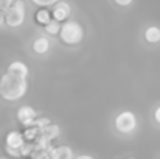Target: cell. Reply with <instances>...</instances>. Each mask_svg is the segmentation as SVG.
<instances>
[{
  "label": "cell",
  "instance_id": "obj_1",
  "mask_svg": "<svg viewBox=\"0 0 160 159\" xmlns=\"http://www.w3.org/2000/svg\"><path fill=\"white\" fill-rule=\"evenodd\" d=\"M28 92V80L12 77L11 73H3L0 78V95L6 102H17L23 98Z\"/></svg>",
  "mask_w": 160,
  "mask_h": 159
},
{
  "label": "cell",
  "instance_id": "obj_2",
  "mask_svg": "<svg viewBox=\"0 0 160 159\" xmlns=\"http://www.w3.org/2000/svg\"><path fill=\"white\" fill-rule=\"evenodd\" d=\"M58 36H59L62 44H65L68 47H75V45H79L84 41L86 31H84V27L78 20L67 19L65 22L61 24V30H59Z\"/></svg>",
  "mask_w": 160,
  "mask_h": 159
},
{
  "label": "cell",
  "instance_id": "obj_3",
  "mask_svg": "<svg viewBox=\"0 0 160 159\" xmlns=\"http://www.w3.org/2000/svg\"><path fill=\"white\" fill-rule=\"evenodd\" d=\"M113 130L121 136H132L138 130V117L131 109H121L113 117Z\"/></svg>",
  "mask_w": 160,
  "mask_h": 159
},
{
  "label": "cell",
  "instance_id": "obj_4",
  "mask_svg": "<svg viewBox=\"0 0 160 159\" xmlns=\"http://www.w3.org/2000/svg\"><path fill=\"white\" fill-rule=\"evenodd\" d=\"M27 20V5L23 0H14L5 11V25L8 28H19Z\"/></svg>",
  "mask_w": 160,
  "mask_h": 159
},
{
  "label": "cell",
  "instance_id": "obj_5",
  "mask_svg": "<svg viewBox=\"0 0 160 159\" xmlns=\"http://www.w3.org/2000/svg\"><path fill=\"white\" fill-rule=\"evenodd\" d=\"M72 16V5L65 0H59L52 6V17L58 22H65Z\"/></svg>",
  "mask_w": 160,
  "mask_h": 159
},
{
  "label": "cell",
  "instance_id": "obj_6",
  "mask_svg": "<svg viewBox=\"0 0 160 159\" xmlns=\"http://www.w3.org/2000/svg\"><path fill=\"white\" fill-rule=\"evenodd\" d=\"M16 117H17V120L23 125V128H27V126H31V125H33L34 119L38 117V111H36L33 106L23 105L17 109Z\"/></svg>",
  "mask_w": 160,
  "mask_h": 159
},
{
  "label": "cell",
  "instance_id": "obj_7",
  "mask_svg": "<svg viewBox=\"0 0 160 159\" xmlns=\"http://www.w3.org/2000/svg\"><path fill=\"white\" fill-rule=\"evenodd\" d=\"M142 38L148 45H152V47L160 45V27L154 25V24L145 27L143 31H142Z\"/></svg>",
  "mask_w": 160,
  "mask_h": 159
},
{
  "label": "cell",
  "instance_id": "obj_8",
  "mask_svg": "<svg viewBox=\"0 0 160 159\" xmlns=\"http://www.w3.org/2000/svg\"><path fill=\"white\" fill-rule=\"evenodd\" d=\"M6 72L11 73L12 77L23 78V80H28V75H30V69H28V66H27L23 61H12V62L8 66Z\"/></svg>",
  "mask_w": 160,
  "mask_h": 159
},
{
  "label": "cell",
  "instance_id": "obj_9",
  "mask_svg": "<svg viewBox=\"0 0 160 159\" xmlns=\"http://www.w3.org/2000/svg\"><path fill=\"white\" fill-rule=\"evenodd\" d=\"M48 153H50V158L52 159H73L75 158V151L68 145H58V147L52 145L48 148Z\"/></svg>",
  "mask_w": 160,
  "mask_h": 159
},
{
  "label": "cell",
  "instance_id": "obj_10",
  "mask_svg": "<svg viewBox=\"0 0 160 159\" xmlns=\"http://www.w3.org/2000/svg\"><path fill=\"white\" fill-rule=\"evenodd\" d=\"M52 49V42L48 39V36H38L33 42H31V50L39 55V56H44L50 52Z\"/></svg>",
  "mask_w": 160,
  "mask_h": 159
},
{
  "label": "cell",
  "instance_id": "obj_11",
  "mask_svg": "<svg viewBox=\"0 0 160 159\" xmlns=\"http://www.w3.org/2000/svg\"><path fill=\"white\" fill-rule=\"evenodd\" d=\"M27 140H25V137H23V134L20 133V131H9L8 134H6V137H5V144H6V147H12V148H19L20 150V147L25 144Z\"/></svg>",
  "mask_w": 160,
  "mask_h": 159
},
{
  "label": "cell",
  "instance_id": "obj_12",
  "mask_svg": "<svg viewBox=\"0 0 160 159\" xmlns=\"http://www.w3.org/2000/svg\"><path fill=\"white\" fill-rule=\"evenodd\" d=\"M41 134L44 137H47L50 142H53L54 139H58L61 136V128L58 125H54V123H50V125H47L45 128L41 130Z\"/></svg>",
  "mask_w": 160,
  "mask_h": 159
},
{
  "label": "cell",
  "instance_id": "obj_13",
  "mask_svg": "<svg viewBox=\"0 0 160 159\" xmlns=\"http://www.w3.org/2000/svg\"><path fill=\"white\" fill-rule=\"evenodd\" d=\"M34 20L39 24V25H47L50 20H52V11L48 8H39L34 14Z\"/></svg>",
  "mask_w": 160,
  "mask_h": 159
},
{
  "label": "cell",
  "instance_id": "obj_14",
  "mask_svg": "<svg viewBox=\"0 0 160 159\" xmlns=\"http://www.w3.org/2000/svg\"><path fill=\"white\" fill-rule=\"evenodd\" d=\"M23 137H25V140L27 142H34L38 137H39V134H41V130L38 128V126H34V125H31V126H27L25 130H23Z\"/></svg>",
  "mask_w": 160,
  "mask_h": 159
},
{
  "label": "cell",
  "instance_id": "obj_15",
  "mask_svg": "<svg viewBox=\"0 0 160 159\" xmlns=\"http://www.w3.org/2000/svg\"><path fill=\"white\" fill-rule=\"evenodd\" d=\"M61 24L62 22H58V20H54L53 17H52V20L47 25H44L45 34H48V36H58L59 34V30H61Z\"/></svg>",
  "mask_w": 160,
  "mask_h": 159
},
{
  "label": "cell",
  "instance_id": "obj_16",
  "mask_svg": "<svg viewBox=\"0 0 160 159\" xmlns=\"http://www.w3.org/2000/svg\"><path fill=\"white\" fill-rule=\"evenodd\" d=\"M33 151H34V144L33 142H25L20 147V158H31Z\"/></svg>",
  "mask_w": 160,
  "mask_h": 159
},
{
  "label": "cell",
  "instance_id": "obj_17",
  "mask_svg": "<svg viewBox=\"0 0 160 159\" xmlns=\"http://www.w3.org/2000/svg\"><path fill=\"white\" fill-rule=\"evenodd\" d=\"M52 123V120L48 119V117H36L34 119V122H33V125L34 126H38L39 130H42V128H45L47 125H50Z\"/></svg>",
  "mask_w": 160,
  "mask_h": 159
},
{
  "label": "cell",
  "instance_id": "obj_18",
  "mask_svg": "<svg viewBox=\"0 0 160 159\" xmlns=\"http://www.w3.org/2000/svg\"><path fill=\"white\" fill-rule=\"evenodd\" d=\"M56 2H59V0H31V3L39 6V8H50Z\"/></svg>",
  "mask_w": 160,
  "mask_h": 159
},
{
  "label": "cell",
  "instance_id": "obj_19",
  "mask_svg": "<svg viewBox=\"0 0 160 159\" xmlns=\"http://www.w3.org/2000/svg\"><path fill=\"white\" fill-rule=\"evenodd\" d=\"M5 151H6V155L11 156V158H14V159L20 158V150H19V148H12V147H6V145H5Z\"/></svg>",
  "mask_w": 160,
  "mask_h": 159
},
{
  "label": "cell",
  "instance_id": "obj_20",
  "mask_svg": "<svg viewBox=\"0 0 160 159\" xmlns=\"http://www.w3.org/2000/svg\"><path fill=\"white\" fill-rule=\"evenodd\" d=\"M117 6H120V8H129L132 3H134V0H112Z\"/></svg>",
  "mask_w": 160,
  "mask_h": 159
},
{
  "label": "cell",
  "instance_id": "obj_21",
  "mask_svg": "<svg viewBox=\"0 0 160 159\" xmlns=\"http://www.w3.org/2000/svg\"><path fill=\"white\" fill-rule=\"evenodd\" d=\"M152 119H154V122L157 123L160 126V105H157L154 108V112H152Z\"/></svg>",
  "mask_w": 160,
  "mask_h": 159
},
{
  "label": "cell",
  "instance_id": "obj_22",
  "mask_svg": "<svg viewBox=\"0 0 160 159\" xmlns=\"http://www.w3.org/2000/svg\"><path fill=\"white\" fill-rule=\"evenodd\" d=\"M12 2H14V0H0V9H2V11H6V9L12 5Z\"/></svg>",
  "mask_w": 160,
  "mask_h": 159
},
{
  "label": "cell",
  "instance_id": "obj_23",
  "mask_svg": "<svg viewBox=\"0 0 160 159\" xmlns=\"http://www.w3.org/2000/svg\"><path fill=\"white\" fill-rule=\"evenodd\" d=\"M73 159H95L92 155H78V156H75Z\"/></svg>",
  "mask_w": 160,
  "mask_h": 159
},
{
  "label": "cell",
  "instance_id": "obj_24",
  "mask_svg": "<svg viewBox=\"0 0 160 159\" xmlns=\"http://www.w3.org/2000/svg\"><path fill=\"white\" fill-rule=\"evenodd\" d=\"M5 27V11L0 9V28Z\"/></svg>",
  "mask_w": 160,
  "mask_h": 159
},
{
  "label": "cell",
  "instance_id": "obj_25",
  "mask_svg": "<svg viewBox=\"0 0 160 159\" xmlns=\"http://www.w3.org/2000/svg\"><path fill=\"white\" fill-rule=\"evenodd\" d=\"M128 159H137V158H128Z\"/></svg>",
  "mask_w": 160,
  "mask_h": 159
},
{
  "label": "cell",
  "instance_id": "obj_26",
  "mask_svg": "<svg viewBox=\"0 0 160 159\" xmlns=\"http://www.w3.org/2000/svg\"><path fill=\"white\" fill-rule=\"evenodd\" d=\"M0 78H2V75H0Z\"/></svg>",
  "mask_w": 160,
  "mask_h": 159
},
{
  "label": "cell",
  "instance_id": "obj_27",
  "mask_svg": "<svg viewBox=\"0 0 160 159\" xmlns=\"http://www.w3.org/2000/svg\"><path fill=\"white\" fill-rule=\"evenodd\" d=\"M0 98H2V95H0Z\"/></svg>",
  "mask_w": 160,
  "mask_h": 159
},
{
  "label": "cell",
  "instance_id": "obj_28",
  "mask_svg": "<svg viewBox=\"0 0 160 159\" xmlns=\"http://www.w3.org/2000/svg\"><path fill=\"white\" fill-rule=\"evenodd\" d=\"M159 159H160V156H159Z\"/></svg>",
  "mask_w": 160,
  "mask_h": 159
},
{
  "label": "cell",
  "instance_id": "obj_29",
  "mask_svg": "<svg viewBox=\"0 0 160 159\" xmlns=\"http://www.w3.org/2000/svg\"><path fill=\"white\" fill-rule=\"evenodd\" d=\"M0 100H2V98H0Z\"/></svg>",
  "mask_w": 160,
  "mask_h": 159
}]
</instances>
